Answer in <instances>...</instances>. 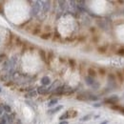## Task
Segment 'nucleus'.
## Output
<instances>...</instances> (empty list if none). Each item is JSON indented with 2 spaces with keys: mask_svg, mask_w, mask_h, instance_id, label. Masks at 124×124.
Listing matches in <instances>:
<instances>
[{
  "mask_svg": "<svg viewBox=\"0 0 124 124\" xmlns=\"http://www.w3.org/2000/svg\"><path fill=\"white\" fill-rule=\"evenodd\" d=\"M119 101V97L116 95V94H113L111 96H109L107 98H105L103 100V103L105 104H108V105H115V104H117V102Z\"/></svg>",
  "mask_w": 124,
  "mask_h": 124,
  "instance_id": "obj_1",
  "label": "nucleus"
},
{
  "mask_svg": "<svg viewBox=\"0 0 124 124\" xmlns=\"http://www.w3.org/2000/svg\"><path fill=\"white\" fill-rule=\"evenodd\" d=\"M40 3L38 2V1H36V2H34V4H33V6L31 7V15L33 16H37V14L40 12V9H41V5H39Z\"/></svg>",
  "mask_w": 124,
  "mask_h": 124,
  "instance_id": "obj_2",
  "label": "nucleus"
},
{
  "mask_svg": "<svg viewBox=\"0 0 124 124\" xmlns=\"http://www.w3.org/2000/svg\"><path fill=\"white\" fill-rule=\"evenodd\" d=\"M116 80L119 82V84L124 83V74L122 71H116Z\"/></svg>",
  "mask_w": 124,
  "mask_h": 124,
  "instance_id": "obj_3",
  "label": "nucleus"
},
{
  "mask_svg": "<svg viewBox=\"0 0 124 124\" xmlns=\"http://www.w3.org/2000/svg\"><path fill=\"white\" fill-rule=\"evenodd\" d=\"M87 74H88L89 77L94 78L97 76V71H96L94 68H93V67H89V68L87 69Z\"/></svg>",
  "mask_w": 124,
  "mask_h": 124,
  "instance_id": "obj_4",
  "label": "nucleus"
},
{
  "mask_svg": "<svg viewBox=\"0 0 124 124\" xmlns=\"http://www.w3.org/2000/svg\"><path fill=\"white\" fill-rule=\"evenodd\" d=\"M110 109H112V110H114V111H116V112H120V113H122L124 111V107L121 106V105H119V104L111 105V106H110Z\"/></svg>",
  "mask_w": 124,
  "mask_h": 124,
  "instance_id": "obj_5",
  "label": "nucleus"
},
{
  "mask_svg": "<svg viewBox=\"0 0 124 124\" xmlns=\"http://www.w3.org/2000/svg\"><path fill=\"white\" fill-rule=\"evenodd\" d=\"M97 52H98L99 54H106V53L108 52V44H106V45H102V46H99L98 48H97Z\"/></svg>",
  "mask_w": 124,
  "mask_h": 124,
  "instance_id": "obj_6",
  "label": "nucleus"
},
{
  "mask_svg": "<svg viewBox=\"0 0 124 124\" xmlns=\"http://www.w3.org/2000/svg\"><path fill=\"white\" fill-rule=\"evenodd\" d=\"M39 36H40V38H41V39L49 40L50 38H52V37H53V33H52V32H43V33H41Z\"/></svg>",
  "mask_w": 124,
  "mask_h": 124,
  "instance_id": "obj_7",
  "label": "nucleus"
},
{
  "mask_svg": "<svg viewBox=\"0 0 124 124\" xmlns=\"http://www.w3.org/2000/svg\"><path fill=\"white\" fill-rule=\"evenodd\" d=\"M77 99L78 100H81V101H87L89 100V94H85V93H80L77 96Z\"/></svg>",
  "mask_w": 124,
  "mask_h": 124,
  "instance_id": "obj_8",
  "label": "nucleus"
},
{
  "mask_svg": "<svg viewBox=\"0 0 124 124\" xmlns=\"http://www.w3.org/2000/svg\"><path fill=\"white\" fill-rule=\"evenodd\" d=\"M94 82H95V81H94V79H93V78H91V77H89V76L85 77V83H86L88 86H93Z\"/></svg>",
  "mask_w": 124,
  "mask_h": 124,
  "instance_id": "obj_9",
  "label": "nucleus"
},
{
  "mask_svg": "<svg viewBox=\"0 0 124 124\" xmlns=\"http://www.w3.org/2000/svg\"><path fill=\"white\" fill-rule=\"evenodd\" d=\"M40 31H41V26H40V25H36V26L33 28V30L31 31V33H32L33 35H39V34H40Z\"/></svg>",
  "mask_w": 124,
  "mask_h": 124,
  "instance_id": "obj_10",
  "label": "nucleus"
},
{
  "mask_svg": "<svg viewBox=\"0 0 124 124\" xmlns=\"http://www.w3.org/2000/svg\"><path fill=\"white\" fill-rule=\"evenodd\" d=\"M48 93H49L48 88H45L44 86H40L37 88V93H39V94H46Z\"/></svg>",
  "mask_w": 124,
  "mask_h": 124,
  "instance_id": "obj_11",
  "label": "nucleus"
},
{
  "mask_svg": "<svg viewBox=\"0 0 124 124\" xmlns=\"http://www.w3.org/2000/svg\"><path fill=\"white\" fill-rule=\"evenodd\" d=\"M41 84L43 86H47V85H50L51 84V79L49 77H43L41 78Z\"/></svg>",
  "mask_w": 124,
  "mask_h": 124,
  "instance_id": "obj_12",
  "label": "nucleus"
},
{
  "mask_svg": "<svg viewBox=\"0 0 124 124\" xmlns=\"http://www.w3.org/2000/svg\"><path fill=\"white\" fill-rule=\"evenodd\" d=\"M106 74H107V71H106L105 68L99 67V68L97 69V75H100L101 77H104V76H106Z\"/></svg>",
  "mask_w": 124,
  "mask_h": 124,
  "instance_id": "obj_13",
  "label": "nucleus"
},
{
  "mask_svg": "<svg viewBox=\"0 0 124 124\" xmlns=\"http://www.w3.org/2000/svg\"><path fill=\"white\" fill-rule=\"evenodd\" d=\"M62 108H63L62 105H58V106H56L55 108L52 109V110H49V111H48V114H54V113H57V112L60 111Z\"/></svg>",
  "mask_w": 124,
  "mask_h": 124,
  "instance_id": "obj_14",
  "label": "nucleus"
},
{
  "mask_svg": "<svg viewBox=\"0 0 124 124\" xmlns=\"http://www.w3.org/2000/svg\"><path fill=\"white\" fill-rule=\"evenodd\" d=\"M68 113H69V118L76 117L78 114V111H76V110H69V111H68Z\"/></svg>",
  "mask_w": 124,
  "mask_h": 124,
  "instance_id": "obj_15",
  "label": "nucleus"
},
{
  "mask_svg": "<svg viewBox=\"0 0 124 124\" xmlns=\"http://www.w3.org/2000/svg\"><path fill=\"white\" fill-rule=\"evenodd\" d=\"M39 54H40V56H41L42 60L47 63V58H48V57H47L45 51H44V50H40V51H39Z\"/></svg>",
  "mask_w": 124,
  "mask_h": 124,
  "instance_id": "obj_16",
  "label": "nucleus"
},
{
  "mask_svg": "<svg viewBox=\"0 0 124 124\" xmlns=\"http://www.w3.org/2000/svg\"><path fill=\"white\" fill-rule=\"evenodd\" d=\"M116 54L119 56H124V47H120L118 49H116Z\"/></svg>",
  "mask_w": 124,
  "mask_h": 124,
  "instance_id": "obj_17",
  "label": "nucleus"
},
{
  "mask_svg": "<svg viewBox=\"0 0 124 124\" xmlns=\"http://www.w3.org/2000/svg\"><path fill=\"white\" fill-rule=\"evenodd\" d=\"M67 118H69V113H68V111H66L64 114H62L61 116H60V117H59V119H60V121H64Z\"/></svg>",
  "mask_w": 124,
  "mask_h": 124,
  "instance_id": "obj_18",
  "label": "nucleus"
},
{
  "mask_svg": "<svg viewBox=\"0 0 124 124\" xmlns=\"http://www.w3.org/2000/svg\"><path fill=\"white\" fill-rule=\"evenodd\" d=\"M57 102H58V99H57V98H54V99H52V100L49 101L48 106H49V107H53V106H54L55 104H57Z\"/></svg>",
  "mask_w": 124,
  "mask_h": 124,
  "instance_id": "obj_19",
  "label": "nucleus"
},
{
  "mask_svg": "<svg viewBox=\"0 0 124 124\" xmlns=\"http://www.w3.org/2000/svg\"><path fill=\"white\" fill-rule=\"evenodd\" d=\"M69 65H70V67L71 68H73V69H75L76 68V66H77V63H76V60L75 59H73V58H69Z\"/></svg>",
  "mask_w": 124,
  "mask_h": 124,
  "instance_id": "obj_20",
  "label": "nucleus"
},
{
  "mask_svg": "<svg viewBox=\"0 0 124 124\" xmlns=\"http://www.w3.org/2000/svg\"><path fill=\"white\" fill-rule=\"evenodd\" d=\"M92 116H93V114H88V115H86V116H84L80 120L81 121H88L89 119H91V117H92Z\"/></svg>",
  "mask_w": 124,
  "mask_h": 124,
  "instance_id": "obj_21",
  "label": "nucleus"
},
{
  "mask_svg": "<svg viewBox=\"0 0 124 124\" xmlns=\"http://www.w3.org/2000/svg\"><path fill=\"white\" fill-rule=\"evenodd\" d=\"M36 95H37V92H35V91H31L30 93H28L26 94L25 97H34V96H36Z\"/></svg>",
  "mask_w": 124,
  "mask_h": 124,
  "instance_id": "obj_22",
  "label": "nucleus"
},
{
  "mask_svg": "<svg viewBox=\"0 0 124 124\" xmlns=\"http://www.w3.org/2000/svg\"><path fill=\"white\" fill-rule=\"evenodd\" d=\"M44 4H45V5H43V6H44V12L47 13V12L50 10V2L47 1V2H44Z\"/></svg>",
  "mask_w": 124,
  "mask_h": 124,
  "instance_id": "obj_23",
  "label": "nucleus"
},
{
  "mask_svg": "<svg viewBox=\"0 0 124 124\" xmlns=\"http://www.w3.org/2000/svg\"><path fill=\"white\" fill-rule=\"evenodd\" d=\"M3 109H4V110H5V112H7V113H11V112H12V108H11L8 104L3 105Z\"/></svg>",
  "mask_w": 124,
  "mask_h": 124,
  "instance_id": "obj_24",
  "label": "nucleus"
},
{
  "mask_svg": "<svg viewBox=\"0 0 124 124\" xmlns=\"http://www.w3.org/2000/svg\"><path fill=\"white\" fill-rule=\"evenodd\" d=\"M98 99V96L96 95H93V94H89V100H92V101H95Z\"/></svg>",
  "mask_w": 124,
  "mask_h": 124,
  "instance_id": "obj_25",
  "label": "nucleus"
},
{
  "mask_svg": "<svg viewBox=\"0 0 124 124\" xmlns=\"http://www.w3.org/2000/svg\"><path fill=\"white\" fill-rule=\"evenodd\" d=\"M53 57H54V53H53V51L51 50V51L48 53V58H49L50 60H52V59H53Z\"/></svg>",
  "mask_w": 124,
  "mask_h": 124,
  "instance_id": "obj_26",
  "label": "nucleus"
},
{
  "mask_svg": "<svg viewBox=\"0 0 124 124\" xmlns=\"http://www.w3.org/2000/svg\"><path fill=\"white\" fill-rule=\"evenodd\" d=\"M6 118H7V116H3L1 121H0V124H7V119Z\"/></svg>",
  "mask_w": 124,
  "mask_h": 124,
  "instance_id": "obj_27",
  "label": "nucleus"
},
{
  "mask_svg": "<svg viewBox=\"0 0 124 124\" xmlns=\"http://www.w3.org/2000/svg\"><path fill=\"white\" fill-rule=\"evenodd\" d=\"M93 106L94 107V108H99V107H101V106H102V103L97 102V103H94V104H93Z\"/></svg>",
  "mask_w": 124,
  "mask_h": 124,
  "instance_id": "obj_28",
  "label": "nucleus"
},
{
  "mask_svg": "<svg viewBox=\"0 0 124 124\" xmlns=\"http://www.w3.org/2000/svg\"><path fill=\"white\" fill-rule=\"evenodd\" d=\"M99 86H100V85H99V83H96V81H95V82L93 83V85L92 86V87H93V89H97V88H99Z\"/></svg>",
  "mask_w": 124,
  "mask_h": 124,
  "instance_id": "obj_29",
  "label": "nucleus"
},
{
  "mask_svg": "<svg viewBox=\"0 0 124 124\" xmlns=\"http://www.w3.org/2000/svg\"><path fill=\"white\" fill-rule=\"evenodd\" d=\"M59 124H68V121H66V120H64V121H60V123Z\"/></svg>",
  "mask_w": 124,
  "mask_h": 124,
  "instance_id": "obj_30",
  "label": "nucleus"
},
{
  "mask_svg": "<svg viewBox=\"0 0 124 124\" xmlns=\"http://www.w3.org/2000/svg\"><path fill=\"white\" fill-rule=\"evenodd\" d=\"M108 123H109L108 120H105V121H102V122H101L100 124H108Z\"/></svg>",
  "mask_w": 124,
  "mask_h": 124,
  "instance_id": "obj_31",
  "label": "nucleus"
},
{
  "mask_svg": "<svg viewBox=\"0 0 124 124\" xmlns=\"http://www.w3.org/2000/svg\"><path fill=\"white\" fill-rule=\"evenodd\" d=\"M2 113H3V111H2V108H1V107H0V116H1V115H2Z\"/></svg>",
  "mask_w": 124,
  "mask_h": 124,
  "instance_id": "obj_32",
  "label": "nucleus"
},
{
  "mask_svg": "<svg viewBox=\"0 0 124 124\" xmlns=\"http://www.w3.org/2000/svg\"><path fill=\"white\" fill-rule=\"evenodd\" d=\"M118 3H119V4H124L123 1H118Z\"/></svg>",
  "mask_w": 124,
  "mask_h": 124,
  "instance_id": "obj_33",
  "label": "nucleus"
},
{
  "mask_svg": "<svg viewBox=\"0 0 124 124\" xmlns=\"http://www.w3.org/2000/svg\"><path fill=\"white\" fill-rule=\"evenodd\" d=\"M1 92H2V90H1V88H0V93H1Z\"/></svg>",
  "mask_w": 124,
  "mask_h": 124,
  "instance_id": "obj_34",
  "label": "nucleus"
},
{
  "mask_svg": "<svg viewBox=\"0 0 124 124\" xmlns=\"http://www.w3.org/2000/svg\"><path fill=\"white\" fill-rule=\"evenodd\" d=\"M122 72H123V74H124V69H123V70H122Z\"/></svg>",
  "mask_w": 124,
  "mask_h": 124,
  "instance_id": "obj_35",
  "label": "nucleus"
}]
</instances>
